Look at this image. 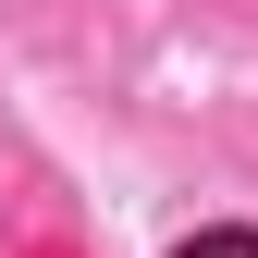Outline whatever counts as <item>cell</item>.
Returning a JSON list of instances; mask_svg holds the SVG:
<instances>
[{
    "label": "cell",
    "mask_w": 258,
    "mask_h": 258,
    "mask_svg": "<svg viewBox=\"0 0 258 258\" xmlns=\"http://www.w3.org/2000/svg\"><path fill=\"white\" fill-rule=\"evenodd\" d=\"M172 258H258V234H197V246H172Z\"/></svg>",
    "instance_id": "6da1fadb"
}]
</instances>
